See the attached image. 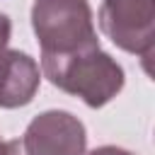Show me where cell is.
<instances>
[{
    "label": "cell",
    "instance_id": "cell-1",
    "mask_svg": "<svg viewBox=\"0 0 155 155\" xmlns=\"http://www.w3.org/2000/svg\"><path fill=\"white\" fill-rule=\"evenodd\" d=\"M41 70L58 90L80 97L87 107H104L124 87V68L102 48L41 58Z\"/></svg>",
    "mask_w": 155,
    "mask_h": 155
},
{
    "label": "cell",
    "instance_id": "cell-2",
    "mask_svg": "<svg viewBox=\"0 0 155 155\" xmlns=\"http://www.w3.org/2000/svg\"><path fill=\"white\" fill-rule=\"evenodd\" d=\"M31 27L41 44V58L99 48L87 0H34Z\"/></svg>",
    "mask_w": 155,
    "mask_h": 155
},
{
    "label": "cell",
    "instance_id": "cell-3",
    "mask_svg": "<svg viewBox=\"0 0 155 155\" xmlns=\"http://www.w3.org/2000/svg\"><path fill=\"white\" fill-rule=\"evenodd\" d=\"M85 126L68 111H44L31 119L24 136L5 143V155H85Z\"/></svg>",
    "mask_w": 155,
    "mask_h": 155
},
{
    "label": "cell",
    "instance_id": "cell-4",
    "mask_svg": "<svg viewBox=\"0 0 155 155\" xmlns=\"http://www.w3.org/2000/svg\"><path fill=\"white\" fill-rule=\"evenodd\" d=\"M99 24L119 48L140 56L148 65L155 48V0H104Z\"/></svg>",
    "mask_w": 155,
    "mask_h": 155
},
{
    "label": "cell",
    "instance_id": "cell-5",
    "mask_svg": "<svg viewBox=\"0 0 155 155\" xmlns=\"http://www.w3.org/2000/svg\"><path fill=\"white\" fill-rule=\"evenodd\" d=\"M39 65L22 51H5L0 56V107L17 109L34 99L39 90Z\"/></svg>",
    "mask_w": 155,
    "mask_h": 155
},
{
    "label": "cell",
    "instance_id": "cell-6",
    "mask_svg": "<svg viewBox=\"0 0 155 155\" xmlns=\"http://www.w3.org/2000/svg\"><path fill=\"white\" fill-rule=\"evenodd\" d=\"M10 19L5 17V15H0V56L5 53V48H7V41H10Z\"/></svg>",
    "mask_w": 155,
    "mask_h": 155
},
{
    "label": "cell",
    "instance_id": "cell-7",
    "mask_svg": "<svg viewBox=\"0 0 155 155\" xmlns=\"http://www.w3.org/2000/svg\"><path fill=\"white\" fill-rule=\"evenodd\" d=\"M90 155H131V153L124 148H116V145H102V148H94Z\"/></svg>",
    "mask_w": 155,
    "mask_h": 155
},
{
    "label": "cell",
    "instance_id": "cell-8",
    "mask_svg": "<svg viewBox=\"0 0 155 155\" xmlns=\"http://www.w3.org/2000/svg\"><path fill=\"white\" fill-rule=\"evenodd\" d=\"M0 155H5V143L0 140Z\"/></svg>",
    "mask_w": 155,
    "mask_h": 155
}]
</instances>
